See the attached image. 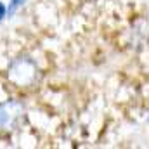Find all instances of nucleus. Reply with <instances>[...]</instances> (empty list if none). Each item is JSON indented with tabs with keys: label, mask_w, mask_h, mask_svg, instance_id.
<instances>
[{
	"label": "nucleus",
	"mask_w": 149,
	"mask_h": 149,
	"mask_svg": "<svg viewBox=\"0 0 149 149\" xmlns=\"http://www.w3.org/2000/svg\"><path fill=\"white\" fill-rule=\"evenodd\" d=\"M7 76L12 83L19 85V87H28L33 81H37L38 78V68L35 61H31L30 57H17L10 63L9 70H7Z\"/></svg>",
	"instance_id": "f257e3e1"
},
{
	"label": "nucleus",
	"mask_w": 149,
	"mask_h": 149,
	"mask_svg": "<svg viewBox=\"0 0 149 149\" xmlns=\"http://www.w3.org/2000/svg\"><path fill=\"white\" fill-rule=\"evenodd\" d=\"M24 116V108L17 101L0 102V130H14Z\"/></svg>",
	"instance_id": "f03ea898"
},
{
	"label": "nucleus",
	"mask_w": 149,
	"mask_h": 149,
	"mask_svg": "<svg viewBox=\"0 0 149 149\" xmlns=\"http://www.w3.org/2000/svg\"><path fill=\"white\" fill-rule=\"evenodd\" d=\"M24 2H26V0H10V3H9V9H7V14L10 16V14H12V12H14V10L19 7V5H23Z\"/></svg>",
	"instance_id": "7ed1b4c3"
},
{
	"label": "nucleus",
	"mask_w": 149,
	"mask_h": 149,
	"mask_svg": "<svg viewBox=\"0 0 149 149\" xmlns=\"http://www.w3.org/2000/svg\"><path fill=\"white\" fill-rule=\"evenodd\" d=\"M5 16H7V7H5V5H3L2 2H0V21H2V19L5 17Z\"/></svg>",
	"instance_id": "20e7f679"
}]
</instances>
